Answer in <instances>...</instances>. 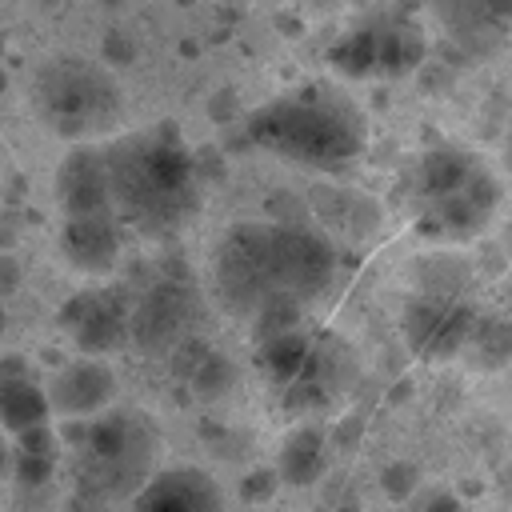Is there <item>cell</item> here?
I'll use <instances>...</instances> for the list:
<instances>
[{
  "label": "cell",
  "mask_w": 512,
  "mask_h": 512,
  "mask_svg": "<svg viewBox=\"0 0 512 512\" xmlns=\"http://www.w3.org/2000/svg\"><path fill=\"white\" fill-rule=\"evenodd\" d=\"M72 444L80 448L88 476L116 492L148 472L152 436L140 416H92L84 428H72Z\"/></svg>",
  "instance_id": "5"
},
{
  "label": "cell",
  "mask_w": 512,
  "mask_h": 512,
  "mask_svg": "<svg viewBox=\"0 0 512 512\" xmlns=\"http://www.w3.org/2000/svg\"><path fill=\"white\" fill-rule=\"evenodd\" d=\"M60 328H68L88 356H100L128 340V312L104 292H80L60 308Z\"/></svg>",
  "instance_id": "10"
},
{
  "label": "cell",
  "mask_w": 512,
  "mask_h": 512,
  "mask_svg": "<svg viewBox=\"0 0 512 512\" xmlns=\"http://www.w3.org/2000/svg\"><path fill=\"white\" fill-rule=\"evenodd\" d=\"M260 364L268 368V376H272L276 384H292V380H300V376L312 372V364H316V348L292 328V332L272 336V340L260 344Z\"/></svg>",
  "instance_id": "15"
},
{
  "label": "cell",
  "mask_w": 512,
  "mask_h": 512,
  "mask_svg": "<svg viewBox=\"0 0 512 512\" xmlns=\"http://www.w3.org/2000/svg\"><path fill=\"white\" fill-rule=\"evenodd\" d=\"M60 252L80 272H108L120 260V216L116 212H88V216H64L60 228Z\"/></svg>",
  "instance_id": "11"
},
{
  "label": "cell",
  "mask_w": 512,
  "mask_h": 512,
  "mask_svg": "<svg viewBox=\"0 0 512 512\" xmlns=\"http://www.w3.org/2000/svg\"><path fill=\"white\" fill-rule=\"evenodd\" d=\"M104 152L120 220L160 236L196 212V160L172 124L116 140Z\"/></svg>",
  "instance_id": "1"
},
{
  "label": "cell",
  "mask_w": 512,
  "mask_h": 512,
  "mask_svg": "<svg viewBox=\"0 0 512 512\" xmlns=\"http://www.w3.org/2000/svg\"><path fill=\"white\" fill-rule=\"evenodd\" d=\"M280 480L292 488H308L324 476V436L320 428H300L280 448Z\"/></svg>",
  "instance_id": "14"
},
{
  "label": "cell",
  "mask_w": 512,
  "mask_h": 512,
  "mask_svg": "<svg viewBox=\"0 0 512 512\" xmlns=\"http://www.w3.org/2000/svg\"><path fill=\"white\" fill-rule=\"evenodd\" d=\"M404 332H408V344L420 356H452L472 336V312L464 304H456V300L428 296V300H416L408 308Z\"/></svg>",
  "instance_id": "9"
},
{
  "label": "cell",
  "mask_w": 512,
  "mask_h": 512,
  "mask_svg": "<svg viewBox=\"0 0 512 512\" xmlns=\"http://www.w3.org/2000/svg\"><path fill=\"white\" fill-rule=\"evenodd\" d=\"M112 396H116V372L100 356L72 360L48 384L52 412H60L64 420H92L112 404Z\"/></svg>",
  "instance_id": "8"
},
{
  "label": "cell",
  "mask_w": 512,
  "mask_h": 512,
  "mask_svg": "<svg viewBox=\"0 0 512 512\" xmlns=\"http://www.w3.org/2000/svg\"><path fill=\"white\" fill-rule=\"evenodd\" d=\"M380 488L392 496V500H408L412 488H416V468L412 464H388L380 472Z\"/></svg>",
  "instance_id": "21"
},
{
  "label": "cell",
  "mask_w": 512,
  "mask_h": 512,
  "mask_svg": "<svg viewBox=\"0 0 512 512\" xmlns=\"http://www.w3.org/2000/svg\"><path fill=\"white\" fill-rule=\"evenodd\" d=\"M40 120L64 140H92L120 124L124 92L108 64L88 56H52L32 76Z\"/></svg>",
  "instance_id": "3"
},
{
  "label": "cell",
  "mask_w": 512,
  "mask_h": 512,
  "mask_svg": "<svg viewBox=\"0 0 512 512\" xmlns=\"http://www.w3.org/2000/svg\"><path fill=\"white\" fill-rule=\"evenodd\" d=\"M8 468V452H4V444H0V472Z\"/></svg>",
  "instance_id": "26"
},
{
  "label": "cell",
  "mask_w": 512,
  "mask_h": 512,
  "mask_svg": "<svg viewBox=\"0 0 512 512\" xmlns=\"http://www.w3.org/2000/svg\"><path fill=\"white\" fill-rule=\"evenodd\" d=\"M248 140L308 168H340L364 148V124L348 100L300 92L252 112Z\"/></svg>",
  "instance_id": "2"
},
{
  "label": "cell",
  "mask_w": 512,
  "mask_h": 512,
  "mask_svg": "<svg viewBox=\"0 0 512 512\" xmlns=\"http://www.w3.org/2000/svg\"><path fill=\"white\" fill-rule=\"evenodd\" d=\"M52 400L48 388H36L24 360H4L0 364V424L8 432H24L32 424H48Z\"/></svg>",
  "instance_id": "13"
},
{
  "label": "cell",
  "mask_w": 512,
  "mask_h": 512,
  "mask_svg": "<svg viewBox=\"0 0 512 512\" xmlns=\"http://www.w3.org/2000/svg\"><path fill=\"white\" fill-rule=\"evenodd\" d=\"M376 48H380V72L384 76H404L420 64L424 36L412 24H384V28H376Z\"/></svg>",
  "instance_id": "16"
},
{
  "label": "cell",
  "mask_w": 512,
  "mask_h": 512,
  "mask_svg": "<svg viewBox=\"0 0 512 512\" xmlns=\"http://www.w3.org/2000/svg\"><path fill=\"white\" fill-rule=\"evenodd\" d=\"M212 284L232 316L252 320L264 304L288 296L280 272V232L276 224H232L212 256Z\"/></svg>",
  "instance_id": "4"
},
{
  "label": "cell",
  "mask_w": 512,
  "mask_h": 512,
  "mask_svg": "<svg viewBox=\"0 0 512 512\" xmlns=\"http://www.w3.org/2000/svg\"><path fill=\"white\" fill-rule=\"evenodd\" d=\"M56 200L64 216H88V212H116L112 200V172L108 152L76 144L60 168H56Z\"/></svg>",
  "instance_id": "7"
},
{
  "label": "cell",
  "mask_w": 512,
  "mask_h": 512,
  "mask_svg": "<svg viewBox=\"0 0 512 512\" xmlns=\"http://www.w3.org/2000/svg\"><path fill=\"white\" fill-rule=\"evenodd\" d=\"M40 8H60V4H68V0H36Z\"/></svg>",
  "instance_id": "25"
},
{
  "label": "cell",
  "mask_w": 512,
  "mask_h": 512,
  "mask_svg": "<svg viewBox=\"0 0 512 512\" xmlns=\"http://www.w3.org/2000/svg\"><path fill=\"white\" fill-rule=\"evenodd\" d=\"M56 472V456H36V452H20L16 448V480L28 484V488H40L48 484Z\"/></svg>",
  "instance_id": "19"
},
{
  "label": "cell",
  "mask_w": 512,
  "mask_h": 512,
  "mask_svg": "<svg viewBox=\"0 0 512 512\" xmlns=\"http://www.w3.org/2000/svg\"><path fill=\"white\" fill-rule=\"evenodd\" d=\"M0 336H4V308H0Z\"/></svg>",
  "instance_id": "27"
},
{
  "label": "cell",
  "mask_w": 512,
  "mask_h": 512,
  "mask_svg": "<svg viewBox=\"0 0 512 512\" xmlns=\"http://www.w3.org/2000/svg\"><path fill=\"white\" fill-rule=\"evenodd\" d=\"M192 292L184 280H156L128 312V340L140 352H172L188 336Z\"/></svg>",
  "instance_id": "6"
},
{
  "label": "cell",
  "mask_w": 512,
  "mask_h": 512,
  "mask_svg": "<svg viewBox=\"0 0 512 512\" xmlns=\"http://www.w3.org/2000/svg\"><path fill=\"white\" fill-rule=\"evenodd\" d=\"M20 452H36V456H56V432L48 424H32L24 432H16Z\"/></svg>",
  "instance_id": "22"
},
{
  "label": "cell",
  "mask_w": 512,
  "mask_h": 512,
  "mask_svg": "<svg viewBox=\"0 0 512 512\" xmlns=\"http://www.w3.org/2000/svg\"><path fill=\"white\" fill-rule=\"evenodd\" d=\"M332 64L344 76H368L380 72V48H376V28H356L332 48Z\"/></svg>",
  "instance_id": "18"
},
{
  "label": "cell",
  "mask_w": 512,
  "mask_h": 512,
  "mask_svg": "<svg viewBox=\"0 0 512 512\" xmlns=\"http://www.w3.org/2000/svg\"><path fill=\"white\" fill-rule=\"evenodd\" d=\"M280 484H284V480H280V468H256V472H248V476L240 480V496H244L248 504H264Z\"/></svg>",
  "instance_id": "20"
},
{
  "label": "cell",
  "mask_w": 512,
  "mask_h": 512,
  "mask_svg": "<svg viewBox=\"0 0 512 512\" xmlns=\"http://www.w3.org/2000/svg\"><path fill=\"white\" fill-rule=\"evenodd\" d=\"M20 280H24L20 260H16L12 252H4V248H0V296H12V292L20 288Z\"/></svg>",
  "instance_id": "23"
},
{
  "label": "cell",
  "mask_w": 512,
  "mask_h": 512,
  "mask_svg": "<svg viewBox=\"0 0 512 512\" xmlns=\"http://www.w3.org/2000/svg\"><path fill=\"white\" fill-rule=\"evenodd\" d=\"M200 400H220V396H228L236 384H240V368H236V360L232 356H224V352H216V348H208V356L192 368V376L184 380Z\"/></svg>",
  "instance_id": "17"
},
{
  "label": "cell",
  "mask_w": 512,
  "mask_h": 512,
  "mask_svg": "<svg viewBox=\"0 0 512 512\" xmlns=\"http://www.w3.org/2000/svg\"><path fill=\"white\" fill-rule=\"evenodd\" d=\"M428 512H460V508H456V500H452V496H436V500L428 504Z\"/></svg>",
  "instance_id": "24"
},
{
  "label": "cell",
  "mask_w": 512,
  "mask_h": 512,
  "mask_svg": "<svg viewBox=\"0 0 512 512\" xmlns=\"http://www.w3.org/2000/svg\"><path fill=\"white\" fill-rule=\"evenodd\" d=\"M136 512H220V488L200 468H168L148 476Z\"/></svg>",
  "instance_id": "12"
}]
</instances>
